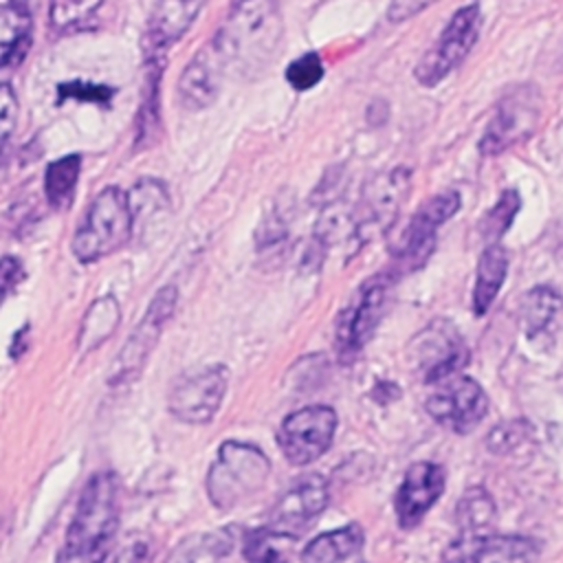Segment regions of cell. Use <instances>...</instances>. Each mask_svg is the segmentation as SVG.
Returning a JSON list of instances; mask_svg holds the SVG:
<instances>
[{"label": "cell", "instance_id": "d6986e66", "mask_svg": "<svg viewBox=\"0 0 563 563\" xmlns=\"http://www.w3.org/2000/svg\"><path fill=\"white\" fill-rule=\"evenodd\" d=\"M466 541V563H532L537 545L526 537L493 534L462 537Z\"/></svg>", "mask_w": 563, "mask_h": 563}, {"label": "cell", "instance_id": "6da1fadb", "mask_svg": "<svg viewBox=\"0 0 563 563\" xmlns=\"http://www.w3.org/2000/svg\"><path fill=\"white\" fill-rule=\"evenodd\" d=\"M282 33L284 22L277 0H238L218 29L211 48L222 70L251 79L275 62Z\"/></svg>", "mask_w": 563, "mask_h": 563}, {"label": "cell", "instance_id": "4316f807", "mask_svg": "<svg viewBox=\"0 0 563 563\" xmlns=\"http://www.w3.org/2000/svg\"><path fill=\"white\" fill-rule=\"evenodd\" d=\"M561 308V297L556 290L550 286H537L532 288L521 306V317H523V328L530 336L539 334L541 330L548 328V323L556 317Z\"/></svg>", "mask_w": 563, "mask_h": 563}, {"label": "cell", "instance_id": "f1b7e54d", "mask_svg": "<svg viewBox=\"0 0 563 563\" xmlns=\"http://www.w3.org/2000/svg\"><path fill=\"white\" fill-rule=\"evenodd\" d=\"M101 2L103 0H51V26L55 31H68L92 18Z\"/></svg>", "mask_w": 563, "mask_h": 563}, {"label": "cell", "instance_id": "277c9868", "mask_svg": "<svg viewBox=\"0 0 563 563\" xmlns=\"http://www.w3.org/2000/svg\"><path fill=\"white\" fill-rule=\"evenodd\" d=\"M132 229L134 222L128 207V194L117 187H106L97 194L84 216L70 244L73 253L84 264L97 262L128 244Z\"/></svg>", "mask_w": 563, "mask_h": 563}, {"label": "cell", "instance_id": "484cf974", "mask_svg": "<svg viewBox=\"0 0 563 563\" xmlns=\"http://www.w3.org/2000/svg\"><path fill=\"white\" fill-rule=\"evenodd\" d=\"M292 541V537L266 526L246 537L244 556L251 563H286Z\"/></svg>", "mask_w": 563, "mask_h": 563}, {"label": "cell", "instance_id": "1f68e13d", "mask_svg": "<svg viewBox=\"0 0 563 563\" xmlns=\"http://www.w3.org/2000/svg\"><path fill=\"white\" fill-rule=\"evenodd\" d=\"M218 545H227V541H218V537H194L183 541L167 559V563H198L200 556L222 554Z\"/></svg>", "mask_w": 563, "mask_h": 563}, {"label": "cell", "instance_id": "52a82bcc", "mask_svg": "<svg viewBox=\"0 0 563 563\" xmlns=\"http://www.w3.org/2000/svg\"><path fill=\"white\" fill-rule=\"evenodd\" d=\"M336 413L325 405H310L286 416L277 431V444L290 464L303 466L321 457L334 438Z\"/></svg>", "mask_w": 563, "mask_h": 563}, {"label": "cell", "instance_id": "3957f363", "mask_svg": "<svg viewBox=\"0 0 563 563\" xmlns=\"http://www.w3.org/2000/svg\"><path fill=\"white\" fill-rule=\"evenodd\" d=\"M271 475L268 457L249 442L227 440L207 475V493L216 508L233 510L253 499Z\"/></svg>", "mask_w": 563, "mask_h": 563}, {"label": "cell", "instance_id": "44dd1931", "mask_svg": "<svg viewBox=\"0 0 563 563\" xmlns=\"http://www.w3.org/2000/svg\"><path fill=\"white\" fill-rule=\"evenodd\" d=\"M363 545V530L356 523L314 537L301 552V563H343Z\"/></svg>", "mask_w": 563, "mask_h": 563}, {"label": "cell", "instance_id": "8fae6325", "mask_svg": "<svg viewBox=\"0 0 563 563\" xmlns=\"http://www.w3.org/2000/svg\"><path fill=\"white\" fill-rule=\"evenodd\" d=\"M427 411L438 422L451 424L457 433H468L486 416L488 400L473 378L460 376L427 400Z\"/></svg>", "mask_w": 563, "mask_h": 563}, {"label": "cell", "instance_id": "30bf717a", "mask_svg": "<svg viewBox=\"0 0 563 563\" xmlns=\"http://www.w3.org/2000/svg\"><path fill=\"white\" fill-rule=\"evenodd\" d=\"M457 209H460L457 191H440L433 198L424 200L418 207L416 216L411 218L398 244L396 255L400 264H407L409 268L424 264L433 251L438 227L444 224L449 218H453Z\"/></svg>", "mask_w": 563, "mask_h": 563}, {"label": "cell", "instance_id": "7a4b0ae2", "mask_svg": "<svg viewBox=\"0 0 563 563\" xmlns=\"http://www.w3.org/2000/svg\"><path fill=\"white\" fill-rule=\"evenodd\" d=\"M119 526V479L110 471L95 473L84 486L57 563H101Z\"/></svg>", "mask_w": 563, "mask_h": 563}, {"label": "cell", "instance_id": "74e56055", "mask_svg": "<svg viewBox=\"0 0 563 563\" xmlns=\"http://www.w3.org/2000/svg\"><path fill=\"white\" fill-rule=\"evenodd\" d=\"M433 2L435 0H391L387 15L391 22H402V20L420 13L424 7L433 4Z\"/></svg>", "mask_w": 563, "mask_h": 563}, {"label": "cell", "instance_id": "8d00e7d4", "mask_svg": "<svg viewBox=\"0 0 563 563\" xmlns=\"http://www.w3.org/2000/svg\"><path fill=\"white\" fill-rule=\"evenodd\" d=\"M147 554V545L141 539H128L117 552L106 556L101 563H143Z\"/></svg>", "mask_w": 563, "mask_h": 563}, {"label": "cell", "instance_id": "4dcf8cb0", "mask_svg": "<svg viewBox=\"0 0 563 563\" xmlns=\"http://www.w3.org/2000/svg\"><path fill=\"white\" fill-rule=\"evenodd\" d=\"M323 77V64L317 53H306L297 57L292 64L286 68V79L295 90H310L317 86Z\"/></svg>", "mask_w": 563, "mask_h": 563}, {"label": "cell", "instance_id": "8992f818", "mask_svg": "<svg viewBox=\"0 0 563 563\" xmlns=\"http://www.w3.org/2000/svg\"><path fill=\"white\" fill-rule=\"evenodd\" d=\"M539 117L541 97L532 86H519L510 90L495 108V114L482 134L479 152L484 156H495L530 139L539 125Z\"/></svg>", "mask_w": 563, "mask_h": 563}, {"label": "cell", "instance_id": "d4e9b609", "mask_svg": "<svg viewBox=\"0 0 563 563\" xmlns=\"http://www.w3.org/2000/svg\"><path fill=\"white\" fill-rule=\"evenodd\" d=\"M119 323V303L114 297H99L84 317L81 330H79V347L81 350H95L103 339L112 334V330Z\"/></svg>", "mask_w": 563, "mask_h": 563}, {"label": "cell", "instance_id": "e0dca14e", "mask_svg": "<svg viewBox=\"0 0 563 563\" xmlns=\"http://www.w3.org/2000/svg\"><path fill=\"white\" fill-rule=\"evenodd\" d=\"M202 0H161L145 35L150 59H163V51L174 44L196 20Z\"/></svg>", "mask_w": 563, "mask_h": 563}, {"label": "cell", "instance_id": "ba28073f", "mask_svg": "<svg viewBox=\"0 0 563 563\" xmlns=\"http://www.w3.org/2000/svg\"><path fill=\"white\" fill-rule=\"evenodd\" d=\"M224 391L227 369L222 365H213L176 380L167 405L178 420L189 424H205L220 409Z\"/></svg>", "mask_w": 563, "mask_h": 563}, {"label": "cell", "instance_id": "d590c367", "mask_svg": "<svg viewBox=\"0 0 563 563\" xmlns=\"http://www.w3.org/2000/svg\"><path fill=\"white\" fill-rule=\"evenodd\" d=\"M523 427H526L523 422H512V424L497 427V429L490 433V438H488L490 449H493L495 453H506V451H510L512 446L519 444L517 440H521V429H523Z\"/></svg>", "mask_w": 563, "mask_h": 563}, {"label": "cell", "instance_id": "603a6c76", "mask_svg": "<svg viewBox=\"0 0 563 563\" xmlns=\"http://www.w3.org/2000/svg\"><path fill=\"white\" fill-rule=\"evenodd\" d=\"M455 521L464 537H477L495 521V501L484 488H468L455 508Z\"/></svg>", "mask_w": 563, "mask_h": 563}, {"label": "cell", "instance_id": "5b68a950", "mask_svg": "<svg viewBox=\"0 0 563 563\" xmlns=\"http://www.w3.org/2000/svg\"><path fill=\"white\" fill-rule=\"evenodd\" d=\"M482 20L484 18H482V9L477 2L460 7L451 15L446 26L442 29L433 48H429L424 53V57L418 62V66L413 68L416 79L422 86L433 88L453 68H457L462 64V59L468 55V51L473 48V44L477 42Z\"/></svg>", "mask_w": 563, "mask_h": 563}, {"label": "cell", "instance_id": "7c38bea8", "mask_svg": "<svg viewBox=\"0 0 563 563\" xmlns=\"http://www.w3.org/2000/svg\"><path fill=\"white\" fill-rule=\"evenodd\" d=\"M444 468L433 462H416L407 468L396 490V517L400 528H416L444 490Z\"/></svg>", "mask_w": 563, "mask_h": 563}, {"label": "cell", "instance_id": "ac0fdd59", "mask_svg": "<svg viewBox=\"0 0 563 563\" xmlns=\"http://www.w3.org/2000/svg\"><path fill=\"white\" fill-rule=\"evenodd\" d=\"M220 77H222V66L209 44L207 48L198 51L196 57L183 70L180 84H178L180 101L191 110L207 108L218 97Z\"/></svg>", "mask_w": 563, "mask_h": 563}, {"label": "cell", "instance_id": "ffe728a7", "mask_svg": "<svg viewBox=\"0 0 563 563\" xmlns=\"http://www.w3.org/2000/svg\"><path fill=\"white\" fill-rule=\"evenodd\" d=\"M31 46V15L22 4L0 7V70L18 66Z\"/></svg>", "mask_w": 563, "mask_h": 563}, {"label": "cell", "instance_id": "d6a6232c", "mask_svg": "<svg viewBox=\"0 0 563 563\" xmlns=\"http://www.w3.org/2000/svg\"><path fill=\"white\" fill-rule=\"evenodd\" d=\"M15 119H18V97L13 88L7 81H2L0 84V145L13 132Z\"/></svg>", "mask_w": 563, "mask_h": 563}, {"label": "cell", "instance_id": "4fadbf2b", "mask_svg": "<svg viewBox=\"0 0 563 563\" xmlns=\"http://www.w3.org/2000/svg\"><path fill=\"white\" fill-rule=\"evenodd\" d=\"M385 301H387V284L380 277L369 279L358 290L354 301L341 312V319H339L336 341H339L341 354H352L367 343V339L372 336L374 328L380 321Z\"/></svg>", "mask_w": 563, "mask_h": 563}, {"label": "cell", "instance_id": "9c48e42d", "mask_svg": "<svg viewBox=\"0 0 563 563\" xmlns=\"http://www.w3.org/2000/svg\"><path fill=\"white\" fill-rule=\"evenodd\" d=\"M176 299H178V292L174 286H165L154 295L147 312L143 314L141 323L132 330L130 339L125 341V345L121 347V352L112 365V376H110L112 383L125 380L143 367L145 358L150 356V352L154 350V345L161 336L163 325L167 323V319L172 317V312L176 308Z\"/></svg>", "mask_w": 563, "mask_h": 563}, {"label": "cell", "instance_id": "2e32d148", "mask_svg": "<svg viewBox=\"0 0 563 563\" xmlns=\"http://www.w3.org/2000/svg\"><path fill=\"white\" fill-rule=\"evenodd\" d=\"M328 506V486L319 475L301 479L271 512V528L297 539Z\"/></svg>", "mask_w": 563, "mask_h": 563}, {"label": "cell", "instance_id": "e575fe53", "mask_svg": "<svg viewBox=\"0 0 563 563\" xmlns=\"http://www.w3.org/2000/svg\"><path fill=\"white\" fill-rule=\"evenodd\" d=\"M22 264L20 260L11 257V255H4L0 260V306L2 301L18 288L20 279H22Z\"/></svg>", "mask_w": 563, "mask_h": 563}, {"label": "cell", "instance_id": "5bb4252c", "mask_svg": "<svg viewBox=\"0 0 563 563\" xmlns=\"http://www.w3.org/2000/svg\"><path fill=\"white\" fill-rule=\"evenodd\" d=\"M416 358L424 372V380L438 383L453 372H457L466 358L468 352L455 332V328L446 321H435L429 328H424L413 343Z\"/></svg>", "mask_w": 563, "mask_h": 563}, {"label": "cell", "instance_id": "cb8c5ba5", "mask_svg": "<svg viewBox=\"0 0 563 563\" xmlns=\"http://www.w3.org/2000/svg\"><path fill=\"white\" fill-rule=\"evenodd\" d=\"M79 172H81V158L77 154L62 156L46 167L44 191H46L48 202L55 209H64L70 205L73 191L79 180Z\"/></svg>", "mask_w": 563, "mask_h": 563}, {"label": "cell", "instance_id": "83f0119b", "mask_svg": "<svg viewBox=\"0 0 563 563\" xmlns=\"http://www.w3.org/2000/svg\"><path fill=\"white\" fill-rule=\"evenodd\" d=\"M519 207H521V198H519V194L515 189H508V191H504L497 198V202L486 213L484 229H482V233L488 240V244H499V240L504 238V233L512 224Z\"/></svg>", "mask_w": 563, "mask_h": 563}, {"label": "cell", "instance_id": "836d02e7", "mask_svg": "<svg viewBox=\"0 0 563 563\" xmlns=\"http://www.w3.org/2000/svg\"><path fill=\"white\" fill-rule=\"evenodd\" d=\"M112 90L106 86H92V84H64L59 86V97H73L79 101H92V103H108Z\"/></svg>", "mask_w": 563, "mask_h": 563}, {"label": "cell", "instance_id": "9a60e30c", "mask_svg": "<svg viewBox=\"0 0 563 563\" xmlns=\"http://www.w3.org/2000/svg\"><path fill=\"white\" fill-rule=\"evenodd\" d=\"M411 189V174L405 167L389 169L374 180L363 191L361 198V216H358V233L365 229H383L396 220L398 209L402 207L407 194Z\"/></svg>", "mask_w": 563, "mask_h": 563}, {"label": "cell", "instance_id": "f546056e", "mask_svg": "<svg viewBox=\"0 0 563 563\" xmlns=\"http://www.w3.org/2000/svg\"><path fill=\"white\" fill-rule=\"evenodd\" d=\"M165 205H167V194H165L163 185L152 178L136 183L132 187V191L128 194V207L132 213V222H139L141 218L163 209Z\"/></svg>", "mask_w": 563, "mask_h": 563}, {"label": "cell", "instance_id": "7402d4cb", "mask_svg": "<svg viewBox=\"0 0 563 563\" xmlns=\"http://www.w3.org/2000/svg\"><path fill=\"white\" fill-rule=\"evenodd\" d=\"M508 273V255L499 244H488L477 262V275L473 286V310L477 317L486 314L495 301Z\"/></svg>", "mask_w": 563, "mask_h": 563}]
</instances>
